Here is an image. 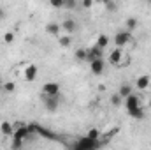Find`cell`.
Listing matches in <instances>:
<instances>
[{
  "label": "cell",
  "mask_w": 151,
  "mask_h": 150,
  "mask_svg": "<svg viewBox=\"0 0 151 150\" xmlns=\"http://www.w3.org/2000/svg\"><path fill=\"white\" fill-rule=\"evenodd\" d=\"M70 42H72V37H70V36H62V37H60V44L65 46V48L70 46Z\"/></svg>",
  "instance_id": "44dd1931"
},
{
  "label": "cell",
  "mask_w": 151,
  "mask_h": 150,
  "mask_svg": "<svg viewBox=\"0 0 151 150\" xmlns=\"http://www.w3.org/2000/svg\"><path fill=\"white\" fill-rule=\"evenodd\" d=\"M107 44H109V36H104V34H100V36L97 37V44H95V46H99L100 50H104Z\"/></svg>",
  "instance_id": "2e32d148"
},
{
  "label": "cell",
  "mask_w": 151,
  "mask_h": 150,
  "mask_svg": "<svg viewBox=\"0 0 151 150\" xmlns=\"http://www.w3.org/2000/svg\"><path fill=\"white\" fill-rule=\"evenodd\" d=\"M99 141H91V140H88L86 136L84 138H81L79 141H77V150H97L99 149Z\"/></svg>",
  "instance_id": "3957f363"
},
{
  "label": "cell",
  "mask_w": 151,
  "mask_h": 150,
  "mask_svg": "<svg viewBox=\"0 0 151 150\" xmlns=\"http://www.w3.org/2000/svg\"><path fill=\"white\" fill-rule=\"evenodd\" d=\"M2 85H4V81H2V78H0V87H2Z\"/></svg>",
  "instance_id": "f1b7e54d"
},
{
  "label": "cell",
  "mask_w": 151,
  "mask_h": 150,
  "mask_svg": "<svg viewBox=\"0 0 151 150\" xmlns=\"http://www.w3.org/2000/svg\"><path fill=\"white\" fill-rule=\"evenodd\" d=\"M90 71L93 73V74H102L104 73V60L100 58V60H95V62H91L90 64Z\"/></svg>",
  "instance_id": "7c38bea8"
},
{
  "label": "cell",
  "mask_w": 151,
  "mask_h": 150,
  "mask_svg": "<svg viewBox=\"0 0 151 150\" xmlns=\"http://www.w3.org/2000/svg\"><path fill=\"white\" fill-rule=\"evenodd\" d=\"M83 7H84V9H90V7H93V2H91V0H84V2H83Z\"/></svg>",
  "instance_id": "484cf974"
},
{
  "label": "cell",
  "mask_w": 151,
  "mask_h": 150,
  "mask_svg": "<svg viewBox=\"0 0 151 150\" xmlns=\"http://www.w3.org/2000/svg\"><path fill=\"white\" fill-rule=\"evenodd\" d=\"M150 83H151V78L148 74H142L135 79V87H137L139 90H146V88L150 87Z\"/></svg>",
  "instance_id": "ba28073f"
},
{
  "label": "cell",
  "mask_w": 151,
  "mask_h": 150,
  "mask_svg": "<svg viewBox=\"0 0 151 150\" xmlns=\"http://www.w3.org/2000/svg\"><path fill=\"white\" fill-rule=\"evenodd\" d=\"M104 57V50H100L99 46H91L90 50H86V60L91 64L95 60H100Z\"/></svg>",
  "instance_id": "7a4b0ae2"
},
{
  "label": "cell",
  "mask_w": 151,
  "mask_h": 150,
  "mask_svg": "<svg viewBox=\"0 0 151 150\" xmlns=\"http://www.w3.org/2000/svg\"><path fill=\"white\" fill-rule=\"evenodd\" d=\"M62 30H65V32H69V34H72L77 30V23H76L74 20H70V18H67V20H63L62 21Z\"/></svg>",
  "instance_id": "52a82bcc"
},
{
  "label": "cell",
  "mask_w": 151,
  "mask_h": 150,
  "mask_svg": "<svg viewBox=\"0 0 151 150\" xmlns=\"http://www.w3.org/2000/svg\"><path fill=\"white\" fill-rule=\"evenodd\" d=\"M118 95H119L121 99H127V97H130V95H132V85H128V83H123V85L119 87V90H118Z\"/></svg>",
  "instance_id": "4fadbf2b"
},
{
  "label": "cell",
  "mask_w": 151,
  "mask_h": 150,
  "mask_svg": "<svg viewBox=\"0 0 151 150\" xmlns=\"http://www.w3.org/2000/svg\"><path fill=\"white\" fill-rule=\"evenodd\" d=\"M150 106H151V99H150Z\"/></svg>",
  "instance_id": "f546056e"
},
{
  "label": "cell",
  "mask_w": 151,
  "mask_h": 150,
  "mask_svg": "<svg viewBox=\"0 0 151 150\" xmlns=\"http://www.w3.org/2000/svg\"><path fill=\"white\" fill-rule=\"evenodd\" d=\"M125 104H127V110L128 113L134 117V118H144V110H142V106H141V99L137 97V95H130V97H127L125 99Z\"/></svg>",
  "instance_id": "6da1fadb"
},
{
  "label": "cell",
  "mask_w": 151,
  "mask_h": 150,
  "mask_svg": "<svg viewBox=\"0 0 151 150\" xmlns=\"http://www.w3.org/2000/svg\"><path fill=\"white\" fill-rule=\"evenodd\" d=\"M121 57H123V51H121V48H114L113 51H111V55H109V62H111L113 66H119V60H121Z\"/></svg>",
  "instance_id": "9c48e42d"
},
{
  "label": "cell",
  "mask_w": 151,
  "mask_h": 150,
  "mask_svg": "<svg viewBox=\"0 0 151 150\" xmlns=\"http://www.w3.org/2000/svg\"><path fill=\"white\" fill-rule=\"evenodd\" d=\"M37 73H39L37 66L30 64V66H28V67L25 69V79H27V81H34V79L37 78Z\"/></svg>",
  "instance_id": "30bf717a"
},
{
  "label": "cell",
  "mask_w": 151,
  "mask_h": 150,
  "mask_svg": "<svg viewBox=\"0 0 151 150\" xmlns=\"http://www.w3.org/2000/svg\"><path fill=\"white\" fill-rule=\"evenodd\" d=\"M63 7H76V2H70V0L67 2V0H65V5H63Z\"/></svg>",
  "instance_id": "4316f807"
},
{
  "label": "cell",
  "mask_w": 151,
  "mask_h": 150,
  "mask_svg": "<svg viewBox=\"0 0 151 150\" xmlns=\"http://www.w3.org/2000/svg\"><path fill=\"white\" fill-rule=\"evenodd\" d=\"M28 134H30V133H28V127H27V125H19V127H16V131H14V140L23 141Z\"/></svg>",
  "instance_id": "8fae6325"
},
{
  "label": "cell",
  "mask_w": 151,
  "mask_h": 150,
  "mask_svg": "<svg viewBox=\"0 0 151 150\" xmlns=\"http://www.w3.org/2000/svg\"><path fill=\"white\" fill-rule=\"evenodd\" d=\"M125 27H127V32H132V30L137 27V20H135V18H128V20L125 21Z\"/></svg>",
  "instance_id": "ac0fdd59"
},
{
  "label": "cell",
  "mask_w": 151,
  "mask_h": 150,
  "mask_svg": "<svg viewBox=\"0 0 151 150\" xmlns=\"http://www.w3.org/2000/svg\"><path fill=\"white\" fill-rule=\"evenodd\" d=\"M42 92L46 94V97H56V95L60 94V85H58V83H55V81L46 83V85L42 87Z\"/></svg>",
  "instance_id": "277c9868"
},
{
  "label": "cell",
  "mask_w": 151,
  "mask_h": 150,
  "mask_svg": "<svg viewBox=\"0 0 151 150\" xmlns=\"http://www.w3.org/2000/svg\"><path fill=\"white\" fill-rule=\"evenodd\" d=\"M58 104H60L58 95H56V97H46V99H44V106H46L47 111H56V110H58Z\"/></svg>",
  "instance_id": "8992f818"
},
{
  "label": "cell",
  "mask_w": 151,
  "mask_h": 150,
  "mask_svg": "<svg viewBox=\"0 0 151 150\" xmlns=\"http://www.w3.org/2000/svg\"><path fill=\"white\" fill-rule=\"evenodd\" d=\"M121 103H123V99H121L118 94H113V95H111V104H113V106H119Z\"/></svg>",
  "instance_id": "7402d4cb"
},
{
  "label": "cell",
  "mask_w": 151,
  "mask_h": 150,
  "mask_svg": "<svg viewBox=\"0 0 151 150\" xmlns=\"http://www.w3.org/2000/svg\"><path fill=\"white\" fill-rule=\"evenodd\" d=\"M2 87H4V90H5V92H14V88H16V83H14V81H5Z\"/></svg>",
  "instance_id": "ffe728a7"
},
{
  "label": "cell",
  "mask_w": 151,
  "mask_h": 150,
  "mask_svg": "<svg viewBox=\"0 0 151 150\" xmlns=\"http://www.w3.org/2000/svg\"><path fill=\"white\" fill-rule=\"evenodd\" d=\"M51 5H53V7H63V5H65V0H53Z\"/></svg>",
  "instance_id": "d4e9b609"
},
{
  "label": "cell",
  "mask_w": 151,
  "mask_h": 150,
  "mask_svg": "<svg viewBox=\"0 0 151 150\" xmlns=\"http://www.w3.org/2000/svg\"><path fill=\"white\" fill-rule=\"evenodd\" d=\"M0 131H2V134L11 136V134L14 133V127H12V124H11V122H2V124H0Z\"/></svg>",
  "instance_id": "5bb4252c"
},
{
  "label": "cell",
  "mask_w": 151,
  "mask_h": 150,
  "mask_svg": "<svg viewBox=\"0 0 151 150\" xmlns=\"http://www.w3.org/2000/svg\"><path fill=\"white\" fill-rule=\"evenodd\" d=\"M104 5H106L109 11H116V9H118V4H114V2H109V0H106V2H104Z\"/></svg>",
  "instance_id": "cb8c5ba5"
},
{
  "label": "cell",
  "mask_w": 151,
  "mask_h": 150,
  "mask_svg": "<svg viewBox=\"0 0 151 150\" xmlns=\"http://www.w3.org/2000/svg\"><path fill=\"white\" fill-rule=\"evenodd\" d=\"M130 32H127V30H121V32H116V36H114V41H116V48H121V46H125L127 42H130Z\"/></svg>",
  "instance_id": "5b68a950"
},
{
  "label": "cell",
  "mask_w": 151,
  "mask_h": 150,
  "mask_svg": "<svg viewBox=\"0 0 151 150\" xmlns=\"http://www.w3.org/2000/svg\"><path fill=\"white\" fill-rule=\"evenodd\" d=\"M4 16H5V11H4V9H2V7H0V20H2V18H4Z\"/></svg>",
  "instance_id": "83f0119b"
},
{
  "label": "cell",
  "mask_w": 151,
  "mask_h": 150,
  "mask_svg": "<svg viewBox=\"0 0 151 150\" xmlns=\"http://www.w3.org/2000/svg\"><path fill=\"white\" fill-rule=\"evenodd\" d=\"M86 138H88V140H91V141H99V140H100V133H99V129H95V127H93V129H90V131H88V134H86Z\"/></svg>",
  "instance_id": "e0dca14e"
},
{
  "label": "cell",
  "mask_w": 151,
  "mask_h": 150,
  "mask_svg": "<svg viewBox=\"0 0 151 150\" xmlns=\"http://www.w3.org/2000/svg\"><path fill=\"white\" fill-rule=\"evenodd\" d=\"M76 60H86V50L81 48V50H76Z\"/></svg>",
  "instance_id": "d6986e66"
},
{
  "label": "cell",
  "mask_w": 151,
  "mask_h": 150,
  "mask_svg": "<svg viewBox=\"0 0 151 150\" xmlns=\"http://www.w3.org/2000/svg\"><path fill=\"white\" fill-rule=\"evenodd\" d=\"M60 30H62V27H60L58 23H47V25H46V32H47V34L56 36V34H60Z\"/></svg>",
  "instance_id": "9a60e30c"
},
{
  "label": "cell",
  "mask_w": 151,
  "mask_h": 150,
  "mask_svg": "<svg viewBox=\"0 0 151 150\" xmlns=\"http://www.w3.org/2000/svg\"><path fill=\"white\" fill-rule=\"evenodd\" d=\"M12 41H14V32H5L4 34V42L5 44H11Z\"/></svg>",
  "instance_id": "603a6c76"
}]
</instances>
